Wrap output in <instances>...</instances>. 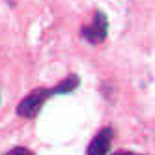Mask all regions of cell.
Returning <instances> with one entry per match:
<instances>
[{"mask_svg": "<svg viewBox=\"0 0 155 155\" xmlns=\"http://www.w3.org/2000/svg\"><path fill=\"white\" fill-rule=\"evenodd\" d=\"M52 95L51 88H38L32 94H28L23 101L17 105V114L23 116V118H34L38 116V112L41 110L43 103Z\"/></svg>", "mask_w": 155, "mask_h": 155, "instance_id": "1", "label": "cell"}, {"mask_svg": "<svg viewBox=\"0 0 155 155\" xmlns=\"http://www.w3.org/2000/svg\"><path fill=\"white\" fill-rule=\"evenodd\" d=\"M107 30H108V21H107V15L103 12H95V17H94V23L90 26H84L81 30V34L84 39H88L90 43L97 45L101 43L105 38H107Z\"/></svg>", "mask_w": 155, "mask_h": 155, "instance_id": "2", "label": "cell"}, {"mask_svg": "<svg viewBox=\"0 0 155 155\" xmlns=\"http://www.w3.org/2000/svg\"><path fill=\"white\" fill-rule=\"evenodd\" d=\"M110 144H112V129L105 127L95 135V138L88 146V155H107L110 151Z\"/></svg>", "mask_w": 155, "mask_h": 155, "instance_id": "3", "label": "cell"}, {"mask_svg": "<svg viewBox=\"0 0 155 155\" xmlns=\"http://www.w3.org/2000/svg\"><path fill=\"white\" fill-rule=\"evenodd\" d=\"M77 86H79V77H77V75H69L68 79H64L60 84L51 88V92H52V95H56V94H69V92L75 90Z\"/></svg>", "mask_w": 155, "mask_h": 155, "instance_id": "4", "label": "cell"}, {"mask_svg": "<svg viewBox=\"0 0 155 155\" xmlns=\"http://www.w3.org/2000/svg\"><path fill=\"white\" fill-rule=\"evenodd\" d=\"M6 155H34L30 150H26V148H13V150H9Z\"/></svg>", "mask_w": 155, "mask_h": 155, "instance_id": "5", "label": "cell"}, {"mask_svg": "<svg viewBox=\"0 0 155 155\" xmlns=\"http://www.w3.org/2000/svg\"><path fill=\"white\" fill-rule=\"evenodd\" d=\"M112 155H140V153H133V151H124V150H120V151H116V153H112Z\"/></svg>", "mask_w": 155, "mask_h": 155, "instance_id": "6", "label": "cell"}]
</instances>
